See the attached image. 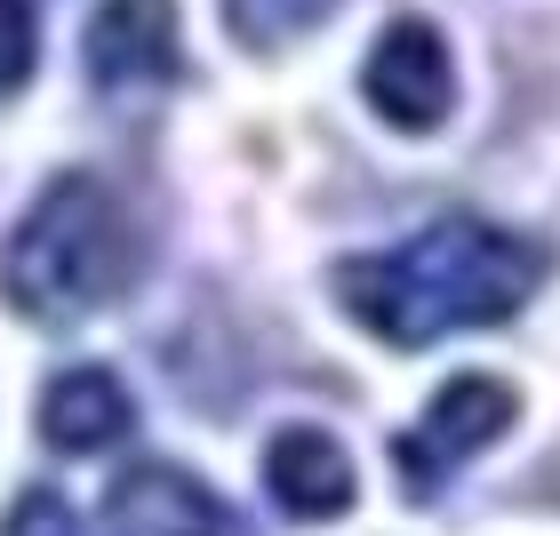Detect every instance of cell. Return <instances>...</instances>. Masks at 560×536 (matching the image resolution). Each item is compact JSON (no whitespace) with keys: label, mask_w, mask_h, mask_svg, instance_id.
I'll return each mask as SVG.
<instances>
[{"label":"cell","mask_w":560,"mask_h":536,"mask_svg":"<svg viewBox=\"0 0 560 536\" xmlns=\"http://www.w3.org/2000/svg\"><path fill=\"white\" fill-rule=\"evenodd\" d=\"M105 521L113 536H241L217 489L192 480L185 465H129L105 497Z\"/></svg>","instance_id":"obj_4"},{"label":"cell","mask_w":560,"mask_h":536,"mask_svg":"<svg viewBox=\"0 0 560 536\" xmlns=\"http://www.w3.org/2000/svg\"><path fill=\"white\" fill-rule=\"evenodd\" d=\"M537 280H545L537 241L504 233L489 217H441L424 233H409L400 248H385V257L337 265V296L369 337L417 352V345L456 337V328L513 321L537 296Z\"/></svg>","instance_id":"obj_1"},{"label":"cell","mask_w":560,"mask_h":536,"mask_svg":"<svg viewBox=\"0 0 560 536\" xmlns=\"http://www.w3.org/2000/svg\"><path fill=\"white\" fill-rule=\"evenodd\" d=\"M513 424V385H497V376H456V385H441V400H432V417L417 432H400V480L409 489H424V480H441L456 456L489 448L497 432Z\"/></svg>","instance_id":"obj_3"},{"label":"cell","mask_w":560,"mask_h":536,"mask_svg":"<svg viewBox=\"0 0 560 536\" xmlns=\"http://www.w3.org/2000/svg\"><path fill=\"white\" fill-rule=\"evenodd\" d=\"M448 40L432 33L424 16H400L369 57V105L393 120V129H432L448 113Z\"/></svg>","instance_id":"obj_5"},{"label":"cell","mask_w":560,"mask_h":536,"mask_svg":"<svg viewBox=\"0 0 560 536\" xmlns=\"http://www.w3.org/2000/svg\"><path fill=\"white\" fill-rule=\"evenodd\" d=\"M40 432H48V448H65V456L113 448L120 432H129V393H120V376L113 369H65L57 385H48V400H40Z\"/></svg>","instance_id":"obj_8"},{"label":"cell","mask_w":560,"mask_h":536,"mask_svg":"<svg viewBox=\"0 0 560 536\" xmlns=\"http://www.w3.org/2000/svg\"><path fill=\"white\" fill-rule=\"evenodd\" d=\"M96 81H168L176 72V0H96L89 16Z\"/></svg>","instance_id":"obj_6"},{"label":"cell","mask_w":560,"mask_h":536,"mask_svg":"<svg viewBox=\"0 0 560 536\" xmlns=\"http://www.w3.org/2000/svg\"><path fill=\"white\" fill-rule=\"evenodd\" d=\"M33 48H40L33 9H24V0H0V96H9L24 72H33Z\"/></svg>","instance_id":"obj_10"},{"label":"cell","mask_w":560,"mask_h":536,"mask_svg":"<svg viewBox=\"0 0 560 536\" xmlns=\"http://www.w3.org/2000/svg\"><path fill=\"white\" fill-rule=\"evenodd\" d=\"M265 489H272L280 513H296V521H337L361 480H352V456L328 441L320 424H289L265 448Z\"/></svg>","instance_id":"obj_7"},{"label":"cell","mask_w":560,"mask_h":536,"mask_svg":"<svg viewBox=\"0 0 560 536\" xmlns=\"http://www.w3.org/2000/svg\"><path fill=\"white\" fill-rule=\"evenodd\" d=\"M224 9H233V33L248 48H272V40H289L296 24H313L328 0H224Z\"/></svg>","instance_id":"obj_9"},{"label":"cell","mask_w":560,"mask_h":536,"mask_svg":"<svg viewBox=\"0 0 560 536\" xmlns=\"http://www.w3.org/2000/svg\"><path fill=\"white\" fill-rule=\"evenodd\" d=\"M0 536H72V513L48 489H33V497L9 504V528H0Z\"/></svg>","instance_id":"obj_11"},{"label":"cell","mask_w":560,"mask_h":536,"mask_svg":"<svg viewBox=\"0 0 560 536\" xmlns=\"http://www.w3.org/2000/svg\"><path fill=\"white\" fill-rule=\"evenodd\" d=\"M129 272H137V233H129V217H120L113 185H96L81 168L57 176V185L24 209L9 248H0V296L40 328L89 321L96 304H113L129 289Z\"/></svg>","instance_id":"obj_2"}]
</instances>
